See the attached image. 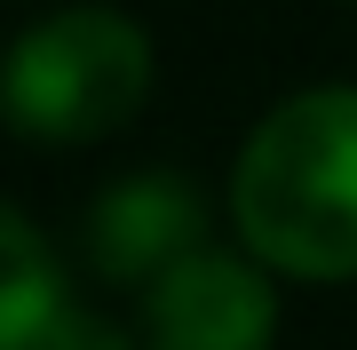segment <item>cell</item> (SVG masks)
I'll return each mask as SVG.
<instances>
[{"instance_id": "2", "label": "cell", "mask_w": 357, "mask_h": 350, "mask_svg": "<svg viewBox=\"0 0 357 350\" xmlns=\"http://www.w3.org/2000/svg\"><path fill=\"white\" fill-rule=\"evenodd\" d=\"M151 96V40L119 8H56L8 48V128L32 143H96Z\"/></svg>"}, {"instance_id": "6", "label": "cell", "mask_w": 357, "mask_h": 350, "mask_svg": "<svg viewBox=\"0 0 357 350\" xmlns=\"http://www.w3.org/2000/svg\"><path fill=\"white\" fill-rule=\"evenodd\" d=\"M40 350H135V342L119 335L112 319H88V311H64V319H56V335L40 342Z\"/></svg>"}, {"instance_id": "4", "label": "cell", "mask_w": 357, "mask_h": 350, "mask_svg": "<svg viewBox=\"0 0 357 350\" xmlns=\"http://www.w3.org/2000/svg\"><path fill=\"white\" fill-rule=\"evenodd\" d=\"M206 247V199L183 175H119L88 207V263L112 286H159Z\"/></svg>"}, {"instance_id": "1", "label": "cell", "mask_w": 357, "mask_h": 350, "mask_svg": "<svg viewBox=\"0 0 357 350\" xmlns=\"http://www.w3.org/2000/svg\"><path fill=\"white\" fill-rule=\"evenodd\" d=\"M230 223L278 279H357V88H302L255 119L230 168Z\"/></svg>"}, {"instance_id": "3", "label": "cell", "mask_w": 357, "mask_h": 350, "mask_svg": "<svg viewBox=\"0 0 357 350\" xmlns=\"http://www.w3.org/2000/svg\"><path fill=\"white\" fill-rule=\"evenodd\" d=\"M278 286L255 255L199 247L159 286H143V350H270Z\"/></svg>"}, {"instance_id": "5", "label": "cell", "mask_w": 357, "mask_h": 350, "mask_svg": "<svg viewBox=\"0 0 357 350\" xmlns=\"http://www.w3.org/2000/svg\"><path fill=\"white\" fill-rule=\"evenodd\" d=\"M64 271H56L48 239L32 231L24 207L0 215V350H40L64 319Z\"/></svg>"}]
</instances>
